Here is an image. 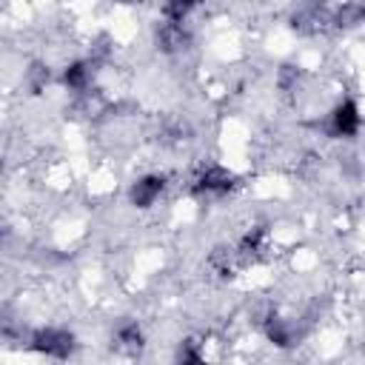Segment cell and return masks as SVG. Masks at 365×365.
Here are the masks:
<instances>
[{"label":"cell","mask_w":365,"mask_h":365,"mask_svg":"<svg viewBox=\"0 0 365 365\" xmlns=\"http://www.w3.org/2000/svg\"><path fill=\"white\" fill-rule=\"evenodd\" d=\"M234 185H237V177H234V171H228L225 165H217V163H211V165H205L200 174H197V180H194V194H208V197H225L228 191H234Z\"/></svg>","instance_id":"3957f363"},{"label":"cell","mask_w":365,"mask_h":365,"mask_svg":"<svg viewBox=\"0 0 365 365\" xmlns=\"http://www.w3.org/2000/svg\"><path fill=\"white\" fill-rule=\"evenodd\" d=\"M29 80H31V88L40 91V88L48 83V68H46V66H31V68H29Z\"/></svg>","instance_id":"7c38bea8"},{"label":"cell","mask_w":365,"mask_h":365,"mask_svg":"<svg viewBox=\"0 0 365 365\" xmlns=\"http://www.w3.org/2000/svg\"><path fill=\"white\" fill-rule=\"evenodd\" d=\"M188 46V34L182 29V23H171L165 20L160 29H157V48L165 51V54H177Z\"/></svg>","instance_id":"8992f818"},{"label":"cell","mask_w":365,"mask_h":365,"mask_svg":"<svg viewBox=\"0 0 365 365\" xmlns=\"http://www.w3.org/2000/svg\"><path fill=\"white\" fill-rule=\"evenodd\" d=\"M334 23L342 26V29H354V26L365 23V3H345V6L334 14Z\"/></svg>","instance_id":"30bf717a"},{"label":"cell","mask_w":365,"mask_h":365,"mask_svg":"<svg viewBox=\"0 0 365 365\" xmlns=\"http://www.w3.org/2000/svg\"><path fill=\"white\" fill-rule=\"evenodd\" d=\"M60 80H63V86H66L68 91L86 94V91L91 88V83H94V63H91V60H71V63L63 68Z\"/></svg>","instance_id":"5b68a950"},{"label":"cell","mask_w":365,"mask_h":365,"mask_svg":"<svg viewBox=\"0 0 365 365\" xmlns=\"http://www.w3.org/2000/svg\"><path fill=\"white\" fill-rule=\"evenodd\" d=\"M29 345H31L37 354L48 356V359H68V356L74 354V348H77V336H74V331H68V328L43 325V328L31 331Z\"/></svg>","instance_id":"6da1fadb"},{"label":"cell","mask_w":365,"mask_h":365,"mask_svg":"<svg viewBox=\"0 0 365 365\" xmlns=\"http://www.w3.org/2000/svg\"><path fill=\"white\" fill-rule=\"evenodd\" d=\"M165 191V177L163 174H143L128 185V202L134 208H151Z\"/></svg>","instance_id":"277c9868"},{"label":"cell","mask_w":365,"mask_h":365,"mask_svg":"<svg viewBox=\"0 0 365 365\" xmlns=\"http://www.w3.org/2000/svg\"><path fill=\"white\" fill-rule=\"evenodd\" d=\"M200 6V0H163V14L171 23H185L188 14Z\"/></svg>","instance_id":"9c48e42d"},{"label":"cell","mask_w":365,"mask_h":365,"mask_svg":"<svg viewBox=\"0 0 365 365\" xmlns=\"http://www.w3.org/2000/svg\"><path fill=\"white\" fill-rule=\"evenodd\" d=\"M177 359H180V362H202V351H197V342L185 339V342H180V348H177Z\"/></svg>","instance_id":"8fae6325"},{"label":"cell","mask_w":365,"mask_h":365,"mask_svg":"<svg viewBox=\"0 0 365 365\" xmlns=\"http://www.w3.org/2000/svg\"><path fill=\"white\" fill-rule=\"evenodd\" d=\"M114 339H117V345H123V348H143V342H145L143 328H140L137 319H123V322H117Z\"/></svg>","instance_id":"ba28073f"},{"label":"cell","mask_w":365,"mask_h":365,"mask_svg":"<svg viewBox=\"0 0 365 365\" xmlns=\"http://www.w3.org/2000/svg\"><path fill=\"white\" fill-rule=\"evenodd\" d=\"M265 336H268V342H274L277 348H291V345H297V328H294L288 319L274 317V314L265 319Z\"/></svg>","instance_id":"52a82bcc"},{"label":"cell","mask_w":365,"mask_h":365,"mask_svg":"<svg viewBox=\"0 0 365 365\" xmlns=\"http://www.w3.org/2000/svg\"><path fill=\"white\" fill-rule=\"evenodd\" d=\"M359 125H362V114H359V106L351 97L339 100L328 111V120H325V131L334 140H351V137H356Z\"/></svg>","instance_id":"7a4b0ae2"}]
</instances>
